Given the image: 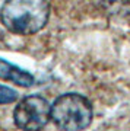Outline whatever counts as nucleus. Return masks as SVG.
Instances as JSON below:
<instances>
[{"label":"nucleus","instance_id":"1","mask_svg":"<svg viewBox=\"0 0 130 131\" xmlns=\"http://www.w3.org/2000/svg\"><path fill=\"white\" fill-rule=\"evenodd\" d=\"M50 18L48 0H6L0 9V20L7 31L18 35L40 32Z\"/></svg>","mask_w":130,"mask_h":131},{"label":"nucleus","instance_id":"2","mask_svg":"<svg viewBox=\"0 0 130 131\" xmlns=\"http://www.w3.org/2000/svg\"><path fill=\"white\" fill-rule=\"evenodd\" d=\"M94 118L92 105L79 93H64L51 105V119L61 130H83Z\"/></svg>","mask_w":130,"mask_h":131},{"label":"nucleus","instance_id":"3","mask_svg":"<svg viewBox=\"0 0 130 131\" xmlns=\"http://www.w3.org/2000/svg\"><path fill=\"white\" fill-rule=\"evenodd\" d=\"M51 118V106L41 95H31L23 98L13 111L16 127L22 130H41Z\"/></svg>","mask_w":130,"mask_h":131},{"label":"nucleus","instance_id":"4","mask_svg":"<svg viewBox=\"0 0 130 131\" xmlns=\"http://www.w3.org/2000/svg\"><path fill=\"white\" fill-rule=\"evenodd\" d=\"M0 79L12 82L22 88H31L35 84V77L29 71L23 70L3 58H0Z\"/></svg>","mask_w":130,"mask_h":131},{"label":"nucleus","instance_id":"5","mask_svg":"<svg viewBox=\"0 0 130 131\" xmlns=\"http://www.w3.org/2000/svg\"><path fill=\"white\" fill-rule=\"evenodd\" d=\"M92 5L102 13L118 16L130 13V0H91Z\"/></svg>","mask_w":130,"mask_h":131},{"label":"nucleus","instance_id":"6","mask_svg":"<svg viewBox=\"0 0 130 131\" xmlns=\"http://www.w3.org/2000/svg\"><path fill=\"white\" fill-rule=\"evenodd\" d=\"M18 99V92L12 88H7L5 84H0V105L12 103Z\"/></svg>","mask_w":130,"mask_h":131}]
</instances>
